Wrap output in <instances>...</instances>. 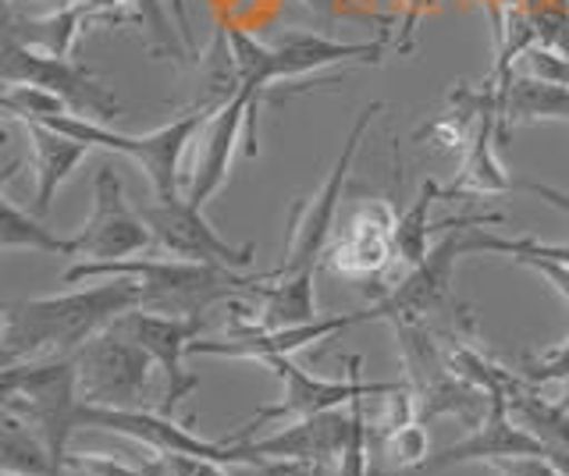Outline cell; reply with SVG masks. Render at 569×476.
<instances>
[{"instance_id":"3957f363","label":"cell","mask_w":569,"mask_h":476,"mask_svg":"<svg viewBox=\"0 0 569 476\" xmlns=\"http://www.w3.org/2000/svg\"><path fill=\"white\" fill-rule=\"evenodd\" d=\"M228 97L218 100H207V103H196L189 108L182 118H174L171 125L164 129H153L147 135H129V132H114L107 129L103 121H93L86 114H50L43 118L40 125L47 129H58L71 139H79L86 146H100L107 153H121L124 161H132L142 174L150 179L153 185V196L157 200H178V179H182V156L189 150V143L196 139V132L207 129V121L218 114V108Z\"/></svg>"},{"instance_id":"44dd1931","label":"cell","mask_w":569,"mask_h":476,"mask_svg":"<svg viewBox=\"0 0 569 476\" xmlns=\"http://www.w3.org/2000/svg\"><path fill=\"white\" fill-rule=\"evenodd\" d=\"M26 129V139L32 146V161H36V200H32V214L36 217H47L53 200H58V189L71 179V171H76L89 150L79 143V139H71L58 129H47L40 121H22Z\"/></svg>"},{"instance_id":"f1b7e54d","label":"cell","mask_w":569,"mask_h":476,"mask_svg":"<svg viewBox=\"0 0 569 476\" xmlns=\"http://www.w3.org/2000/svg\"><path fill=\"white\" fill-rule=\"evenodd\" d=\"M367 448L378 452L388 466H399V469H423L427 458L435 455L431 434H427V427L420 419L409 423V427H402V431H391L385 437L370 434V427H367Z\"/></svg>"},{"instance_id":"4fadbf2b","label":"cell","mask_w":569,"mask_h":476,"mask_svg":"<svg viewBox=\"0 0 569 476\" xmlns=\"http://www.w3.org/2000/svg\"><path fill=\"white\" fill-rule=\"evenodd\" d=\"M257 111H260L257 97L236 82V93H231L218 108V114L207 121L203 150L196 153L189 185H186V200L192 206L203 210L221 192V185L231 174V156H236L239 143H246L242 146L246 156H257Z\"/></svg>"},{"instance_id":"9a60e30c","label":"cell","mask_w":569,"mask_h":476,"mask_svg":"<svg viewBox=\"0 0 569 476\" xmlns=\"http://www.w3.org/2000/svg\"><path fill=\"white\" fill-rule=\"evenodd\" d=\"M76 242L79 256L93 263L129 260L153 245L150 224L124 200V185L111 164H100L93 174V214L76 232Z\"/></svg>"},{"instance_id":"cb8c5ba5","label":"cell","mask_w":569,"mask_h":476,"mask_svg":"<svg viewBox=\"0 0 569 476\" xmlns=\"http://www.w3.org/2000/svg\"><path fill=\"white\" fill-rule=\"evenodd\" d=\"M0 466L4 476H58L61 463L29 423L0 413Z\"/></svg>"},{"instance_id":"4dcf8cb0","label":"cell","mask_w":569,"mask_h":476,"mask_svg":"<svg viewBox=\"0 0 569 476\" xmlns=\"http://www.w3.org/2000/svg\"><path fill=\"white\" fill-rule=\"evenodd\" d=\"M132 4L139 8V22L142 29L150 32V40L157 43L160 54H171L182 61V47H178V37L171 29V14L164 8V0H132Z\"/></svg>"},{"instance_id":"e575fe53","label":"cell","mask_w":569,"mask_h":476,"mask_svg":"<svg viewBox=\"0 0 569 476\" xmlns=\"http://www.w3.org/2000/svg\"><path fill=\"white\" fill-rule=\"evenodd\" d=\"M174 476H231L224 463H213V458H192V455H164Z\"/></svg>"},{"instance_id":"f546056e","label":"cell","mask_w":569,"mask_h":476,"mask_svg":"<svg viewBox=\"0 0 569 476\" xmlns=\"http://www.w3.org/2000/svg\"><path fill=\"white\" fill-rule=\"evenodd\" d=\"M523 381L530 384H556V381H569V334L559 342V345H551L548 352H541V356H523L520 369H516Z\"/></svg>"},{"instance_id":"2e32d148","label":"cell","mask_w":569,"mask_h":476,"mask_svg":"<svg viewBox=\"0 0 569 476\" xmlns=\"http://www.w3.org/2000/svg\"><path fill=\"white\" fill-rule=\"evenodd\" d=\"M396 227H399V210L388 200H367L346 217L342 232H338L325 253V267L346 281H363L381 277L391 260H399L396 250Z\"/></svg>"},{"instance_id":"603a6c76","label":"cell","mask_w":569,"mask_h":476,"mask_svg":"<svg viewBox=\"0 0 569 476\" xmlns=\"http://www.w3.org/2000/svg\"><path fill=\"white\" fill-rule=\"evenodd\" d=\"M93 22V14L82 4V0H71L68 8L53 11V14H40V19H14L8 14V26H4V37L36 47V50H47V54H58L68 58L71 47H76L79 32Z\"/></svg>"},{"instance_id":"30bf717a","label":"cell","mask_w":569,"mask_h":476,"mask_svg":"<svg viewBox=\"0 0 569 476\" xmlns=\"http://www.w3.org/2000/svg\"><path fill=\"white\" fill-rule=\"evenodd\" d=\"M0 82L36 85V90L53 93L76 114H86L93 121H111L121 111V100L111 90H103L93 72H86L82 64L26 47L11 37H4V50H0Z\"/></svg>"},{"instance_id":"d4e9b609","label":"cell","mask_w":569,"mask_h":476,"mask_svg":"<svg viewBox=\"0 0 569 476\" xmlns=\"http://www.w3.org/2000/svg\"><path fill=\"white\" fill-rule=\"evenodd\" d=\"M0 250L4 253L29 250V253H47V256H79V242H76V235L71 239L53 235L40 217L4 196V203H0Z\"/></svg>"},{"instance_id":"7a4b0ae2","label":"cell","mask_w":569,"mask_h":476,"mask_svg":"<svg viewBox=\"0 0 569 476\" xmlns=\"http://www.w3.org/2000/svg\"><path fill=\"white\" fill-rule=\"evenodd\" d=\"M86 277H132L139 281V310L164 316H207L231 298H253L260 303L267 288V274H242L213 263L189 260H157V256H129V260H79L64 271V285Z\"/></svg>"},{"instance_id":"484cf974","label":"cell","mask_w":569,"mask_h":476,"mask_svg":"<svg viewBox=\"0 0 569 476\" xmlns=\"http://www.w3.org/2000/svg\"><path fill=\"white\" fill-rule=\"evenodd\" d=\"M310 321H320L313 298V274L267 277V288L260 298V327H296Z\"/></svg>"},{"instance_id":"277c9868","label":"cell","mask_w":569,"mask_h":476,"mask_svg":"<svg viewBox=\"0 0 569 476\" xmlns=\"http://www.w3.org/2000/svg\"><path fill=\"white\" fill-rule=\"evenodd\" d=\"M79 366L76 356H50L8 363L0 369V413H11L47 440V448L68 455V440L79 431Z\"/></svg>"},{"instance_id":"e0dca14e","label":"cell","mask_w":569,"mask_h":476,"mask_svg":"<svg viewBox=\"0 0 569 476\" xmlns=\"http://www.w3.org/2000/svg\"><path fill=\"white\" fill-rule=\"evenodd\" d=\"M352 437V405L346 409H328L307 419H292L271 437H253L239 445L253 466L263 463H289L307 469H325L338 463Z\"/></svg>"},{"instance_id":"d6986e66","label":"cell","mask_w":569,"mask_h":476,"mask_svg":"<svg viewBox=\"0 0 569 476\" xmlns=\"http://www.w3.org/2000/svg\"><path fill=\"white\" fill-rule=\"evenodd\" d=\"M520 455L551 458L541 440L533 434H527L520 423L506 413V405H495V413L480 423L477 431H470L462 440H456V445L441 448L427 458L423 476L452 469V466H467V463H488L491 466V463H498V458H520Z\"/></svg>"},{"instance_id":"8d00e7d4","label":"cell","mask_w":569,"mask_h":476,"mask_svg":"<svg viewBox=\"0 0 569 476\" xmlns=\"http://www.w3.org/2000/svg\"><path fill=\"white\" fill-rule=\"evenodd\" d=\"M370 463H367V476H423V469H399V466H388L385 458L378 452H370Z\"/></svg>"},{"instance_id":"d6a6232c","label":"cell","mask_w":569,"mask_h":476,"mask_svg":"<svg viewBox=\"0 0 569 476\" xmlns=\"http://www.w3.org/2000/svg\"><path fill=\"white\" fill-rule=\"evenodd\" d=\"M498 476H569L566 469H559L551 458L541 455H520V458H498L491 463Z\"/></svg>"},{"instance_id":"ac0fdd59","label":"cell","mask_w":569,"mask_h":476,"mask_svg":"<svg viewBox=\"0 0 569 476\" xmlns=\"http://www.w3.org/2000/svg\"><path fill=\"white\" fill-rule=\"evenodd\" d=\"M373 321V310L363 306L356 313H335V316H320L310 324H296V327H246V331H224L218 338H196L189 345V356H218V359H271V356H292V352L307 348L313 342H328L338 331H346L352 324H367Z\"/></svg>"},{"instance_id":"74e56055","label":"cell","mask_w":569,"mask_h":476,"mask_svg":"<svg viewBox=\"0 0 569 476\" xmlns=\"http://www.w3.org/2000/svg\"><path fill=\"white\" fill-rule=\"evenodd\" d=\"M310 11H317V14H325V19H331L335 14V8H338V0H302Z\"/></svg>"},{"instance_id":"836d02e7","label":"cell","mask_w":569,"mask_h":476,"mask_svg":"<svg viewBox=\"0 0 569 476\" xmlns=\"http://www.w3.org/2000/svg\"><path fill=\"white\" fill-rule=\"evenodd\" d=\"M512 263H520V267L541 274L548 285L569 303V267H562V263H556V260H541V256H516Z\"/></svg>"},{"instance_id":"5bb4252c","label":"cell","mask_w":569,"mask_h":476,"mask_svg":"<svg viewBox=\"0 0 569 476\" xmlns=\"http://www.w3.org/2000/svg\"><path fill=\"white\" fill-rule=\"evenodd\" d=\"M139 214L150 224L153 242L174 260L213 263V267H228V271H246L257 260V245H231L228 239H221L218 227L203 217V210L192 206L186 196L157 200L150 206H142Z\"/></svg>"},{"instance_id":"4316f807","label":"cell","mask_w":569,"mask_h":476,"mask_svg":"<svg viewBox=\"0 0 569 476\" xmlns=\"http://www.w3.org/2000/svg\"><path fill=\"white\" fill-rule=\"evenodd\" d=\"M445 200V185H438L435 179H427L417 192V200L409 203L402 214H399V227H396V250L399 260L406 267H417V263L427 260V253L435 250V235H438V224H431V206Z\"/></svg>"},{"instance_id":"8fae6325","label":"cell","mask_w":569,"mask_h":476,"mask_svg":"<svg viewBox=\"0 0 569 476\" xmlns=\"http://www.w3.org/2000/svg\"><path fill=\"white\" fill-rule=\"evenodd\" d=\"M79 427L129 437L136 445L150 448L153 455H192V458H213V463H224V466L249 463L239 445L207 440L200 434H192L186 423H178L174 416L160 413V409H118V405L82 402Z\"/></svg>"},{"instance_id":"9c48e42d","label":"cell","mask_w":569,"mask_h":476,"mask_svg":"<svg viewBox=\"0 0 569 476\" xmlns=\"http://www.w3.org/2000/svg\"><path fill=\"white\" fill-rule=\"evenodd\" d=\"M79 395L89 405H118V409H147L153 384V356L114 324L89 338L76 352Z\"/></svg>"},{"instance_id":"d590c367","label":"cell","mask_w":569,"mask_h":476,"mask_svg":"<svg viewBox=\"0 0 569 476\" xmlns=\"http://www.w3.org/2000/svg\"><path fill=\"white\" fill-rule=\"evenodd\" d=\"M516 189H527L538 200H545L548 206H556V210H562V214H569V192H562L556 185H545V182H516Z\"/></svg>"},{"instance_id":"7c38bea8","label":"cell","mask_w":569,"mask_h":476,"mask_svg":"<svg viewBox=\"0 0 569 476\" xmlns=\"http://www.w3.org/2000/svg\"><path fill=\"white\" fill-rule=\"evenodd\" d=\"M118 331L129 334L132 342H139L150 352L157 363V374L164 381L157 395V409L160 413H174L178 402L189 398L196 392L200 377L186 369L189 345L200 338L210 327V316H164V313H147V310H132L114 321Z\"/></svg>"},{"instance_id":"6da1fadb","label":"cell","mask_w":569,"mask_h":476,"mask_svg":"<svg viewBox=\"0 0 569 476\" xmlns=\"http://www.w3.org/2000/svg\"><path fill=\"white\" fill-rule=\"evenodd\" d=\"M139 310V281L107 277V285H93L64 295H40L4 306V366L26 359L76 356V352L111 327L118 316Z\"/></svg>"},{"instance_id":"ffe728a7","label":"cell","mask_w":569,"mask_h":476,"mask_svg":"<svg viewBox=\"0 0 569 476\" xmlns=\"http://www.w3.org/2000/svg\"><path fill=\"white\" fill-rule=\"evenodd\" d=\"M498 146H502V111H498V97L480 114L470 146L462 150V164L452 185H445V200L452 196H502L516 182L498 161Z\"/></svg>"},{"instance_id":"83f0119b","label":"cell","mask_w":569,"mask_h":476,"mask_svg":"<svg viewBox=\"0 0 569 476\" xmlns=\"http://www.w3.org/2000/svg\"><path fill=\"white\" fill-rule=\"evenodd\" d=\"M462 253H495V256H541V260H556L562 267H569V245L562 242H541L533 235H520V239H506V235H495L485 232V227H470L462 235Z\"/></svg>"},{"instance_id":"1f68e13d","label":"cell","mask_w":569,"mask_h":476,"mask_svg":"<svg viewBox=\"0 0 569 476\" xmlns=\"http://www.w3.org/2000/svg\"><path fill=\"white\" fill-rule=\"evenodd\" d=\"M58 476H142V466H124L100 452H68Z\"/></svg>"},{"instance_id":"ab89813d","label":"cell","mask_w":569,"mask_h":476,"mask_svg":"<svg viewBox=\"0 0 569 476\" xmlns=\"http://www.w3.org/2000/svg\"><path fill=\"white\" fill-rule=\"evenodd\" d=\"M8 4H14V0H8Z\"/></svg>"},{"instance_id":"52a82bcc","label":"cell","mask_w":569,"mask_h":476,"mask_svg":"<svg viewBox=\"0 0 569 476\" xmlns=\"http://www.w3.org/2000/svg\"><path fill=\"white\" fill-rule=\"evenodd\" d=\"M349 374L342 381H328V377H313L307 374L292 356H271L263 359V366L271 369V374L281 381V398L263 405L246 423H239L236 431L228 434L224 445H246V440H253V434L267 423H292V419H307V416H317V413H328V409H346L356 398H381L388 392H396L399 381H360V359L349 356Z\"/></svg>"},{"instance_id":"f35d334b","label":"cell","mask_w":569,"mask_h":476,"mask_svg":"<svg viewBox=\"0 0 569 476\" xmlns=\"http://www.w3.org/2000/svg\"><path fill=\"white\" fill-rule=\"evenodd\" d=\"M559 402H562V405H566V409H569V381H566V392L559 395Z\"/></svg>"},{"instance_id":"5b68a950","label":"cell","mask_w":569,"mask_h":476,"mask_svg":"<svg viewBox=\"0 0 569 476\" xmlns=\"http://www.w3.org/2000/svg\"><path fill=\"white\" fill-rule=\"evenodd\" d=\"M228 50H231L236 82L246 85L260 103L263 93L271 90V82L278 79H299L331 64H381L385 40L338 43V40L320 37V32L289 29L284 37H278V43L267 47V43H257L253 37H246L242 29H228Z\"/></svg>"},{"instance_id":"ba28073f","label":"cell","mask_w":569,"mask_h":476,"mask_svg":"<svg viewBox=\"0 0 569 476\" xmlns=\"http://www.w3.org/2000/svg\"><path fill=\"white\" fill-rule=\"evenodd\" d=\"M385 103L373 100L367 108L356 114L352 129L346 135L342 150L335 156V168L328 171L325 185L317 189V196L302 200L292 206V221H289V245H284V260L281 267H274V277H296V274H313L317 263L325 260L328 245H331V232H335V217L338 206H342V192L349 182V171L356 164V153H360V143L370 129L373 114H381Z\"/></svg>"},{"instance_id":"7402d4cb","label":"cell","mask_w":569,"mask_h":476,"mask_svg":"<svg viewBox=\"0 0 569 476\" xmlns=\"http://www.w3.org/2000/svg\"><path fill=\"white\" fill-rule=\"evenodd\" d=\"M498 111H502V139L509 125H533V121L569 125V85L516 72L506 85H498Z\"/></svg>"},{"instance_id":"8992f818","label":"cell","mask_w":569,"mask_h":476,"mask_svg":"<svg viewBox=\"0 0 569 476\" xmlns=\"http://www.w3.org/2000/svg\"><path fill=\"white\" fill-rule=\"evenodd\" d=\"M502 214H470V217H456V221H441L438 224V242L435 250L427 253L423 263L409 267V274L399 281L396 288L385 292L378 303H370L373 321H423L435 327V316H456L462 313L456 306V263L462 253V235L470 227H491L502 224Z\"/></svg>"}]
</instances>
